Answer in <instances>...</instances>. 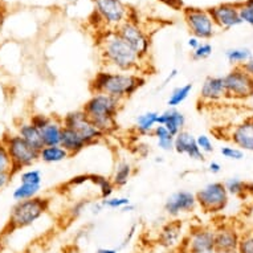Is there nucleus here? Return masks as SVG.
<instances>
[{
    "instance_id": "obj_1",
    "label": "nucleus",
    "mask_w": 253,
    "mask_h": 253,
    "mask_svg": "<svg viewBox=\"0 0 253 253\" xmlns=\"http://www.w3.org/2000/svg\"><path fill=\"white\" fill-rule=\"evenodd\" d=\"M101 57L108 71L141 73L145 69V61L131 46L117 34L106 31L100 39Z\"/></svg>"
},
{
    "instance_id": "obj_2",
    "label": "nucleus",
    "mask_w": 253,
    "mask_h": 253,
    "mask_svg": "<svg viewBox=\"0 0 253 253\" xmlns=\"http://www.w3.org/2000/svg\"><path fill=\"white\" fill-rule=\"evenodd\" d=\"M146 84V77L141 73L130 72L101 71L96 73L89 84L91 94L93 93H105L110 97L124 102L135 94Z\"/></svg>"
},
{
    "instance_id": "obj_3",
    "label": "nucleus",
    "mask_w": 253,
    "mask_h": 253,
    "mask_svg": "<svg viewBox=\"0 0 253 253\" xmlns=\"http://www.w3.org/2000/svg\"><path fill=\"white\" fill-rule=\"evenodd\" d=\"M122 101L105 93H93L90 98L84 104L83 112L91 121V124L106 137L118 129L117 116L122 108Z\"/></svg>"
},
{
    "instance_id": "obj_4",
    "label": "nucleus",
    "mask_w": 253,
    "mask_h": 253,
    "mask_svg": "<svg viewBox=\"0 0 253 253\" xmlns=\"http://www.w3.org/2000/svg\"><path fill=\"white\" fill-rule=\"evenodd\" d=\"M49 206L50 199L46 196H36L32 199L16 202L11 208L4 231L9 233L31 227L49 210Z\"/></svg>"
},
{
    "instance_id": "obj_5",
    "label": "nucleus",
    "mask_w": 253,
    "mask_h": 253,
    "mask_svg": "<svg viewBox=\"0 0 253 253\" xmlns=\"http://www.w3.org/2000/svg\"><path fill=\"white\" fill-rule=\"evenodd\" d=\"M1 141L4 143L9 158H11L13 175L20 172L24 169L32 167V165H35L39 161L38 150L31 147L17 133L7 131V133L3 134Z\"/></svg>"
},
{
    "instance_id": "obj_6",
    "label": "nucleus",
    "mask_w": 253,
    "mask_h": 253,
    "mask_svg": "<svg viewBox=\"0 0 253 253\" xmlns=\"http://www.w3.org/2000/svg\"><path fill=\"white\" fill-rule=\"evenodd\" d=\"M198 207L206 213H219L228 206L229 195L223 182H212L195 194Z\"/></svg>"
},
{
    "instance_id": "obj_7",
    "label": "nucleus",
    "mask_w": 253,
    "mask_h": 253,
    "mask_svg": "<svg viewBox=\"0 0 253 253\" xmlns=\"http://www.w3.org/2000/svg\"><path fill=\"white\" fill-rule=\"evenodd\" d=\"M94 12L108 31H116L130 19V9L122 0H93Z\"/></svg>"
},
{
    "instance_id": "obj_8",
    "label": "nucleus",
    "mask_w": 253,
    "mask_h": 253,
    "mask_svg": "<svg viewBox=\"0 0 253 253\" xmlns=\"http://www.w3.org/2000/svg\"><path fill=\"white\" fill-rule=\"evenodd\" d=\"M176 253H215L213 228L206 225H194L184 233Z\"/></svg>"
},
{
    "instance_id": "obj_9",
    "label": "nucleus",
    "mask_w": 253,
    "mask_h": 253,
    "mask_svg": "<svg viewBox=\"0 0 253 253\" xmlns=\"http://www.w3.org/2000/svg\"><path fill=\"white\" fill-rule=\"evenodd\" d=\"M183 17L190 34L199 40H210L215 35L216 25L208 9L186 7L183 8Z\"/></svg>"
},
{
    "instance_id": "obj_10",
    "label": "nucleus",
    "mask_w": 253,
    "mask_h": 253,
    "mask_svg": "<svg viewBox=\"0 0 253 253\" xmlns=\"http://www.w3.org/2000/svg\"><path fill=\"white\" fill-rule=\"evenodd\" d=\"M225 91L229 100H248L253 97V77L249 76L241 67H233L224 76Z\"/></svg>"
},
{
    "instance_id": "obj_11",
    "label": "nucleus",
    "mask_w": 253,
    "mask_h": 253,
    "mask_svg": "<svg viewBox=\"0 0 253 253\" xmlns=\"http://www.w3.org/2000/svg\"><path fill=\"white\" fill-rule=\"evenodd\" d=\"M61 120L64 127H69V129L77 131L83 137L84 141L86 142L87 147L100 142L105 137L104 134L91 124V121L83 112V109L68 113L67 116L62 117Z\"/></svg>"
},
{
    "instance_id": "obj_12",
    "label": "nucleus",
    "mask_w": 253,
    "mask_h": 253,
    "mask_svg": "<svg viewBox=\"0 0 253 253\" xmlns=\"http://www.w3.org/2000/svg\"><path fill=\"white\" fill-rule=\"evenodd\" d=\"M116 32L127 42L143 60L147 58L150 50V39L137 20L129 19L116 29Z\"/></svg>"
},
{
    "instance_id": "obj_13",
    "label": "nucleus",
    "mask_w": 253,
    "mask_h": 253,
    "mask_svg": "<svg viewBox=\"0 0 253 253\" xmlns=\"http://www.w3.org/2000/svg\"><path fill=\"white\" fill-rule=\"evenodd\" d=\"M241 231L232 223H221L213 228L215 253H237Z\"/></svg>"
},
{
    "instance_id": "obj_14",
    "label": "nucleus",
    "mask_w": 253,
    "mask_h": 253,
    "mask_svg": "<svg viewBox=\"0 0 253 253\" xmlns=\"http://www.w3.org/2000/svg\"><path fill=\"white\" fill-rule=\"evenodd\" d=\"M196 207H198V202L195 194L187 190H179L167 198L163 210L170 217L176 219L184 213H191L195 211Z\"/></svg>"
},
{
    "instance_id": "obj_15",
    "label": "nucleus",
    "mask_w": 253,
    "mask_h": 253,
    "mask_svg": "<svg viewBox=\"0 0 253 253\" xmlns=\"http://www.w3.org/2000/svg\"><path fill=\"white\" fill-rule=\"evenodd\" d=\"M207 9L216 28L231 29L243 24L239 15V3H221Z\"/></svg>"
},
{
    "instance_id": "obj_16",
    "label": "nucleus",
    "mask_w": 253,
    "mask_h": 253,
    "mask_svg": "<svg viewBox=\"0 0 253 253\" xmlns=\"http://www.w3.org/2000/svg\"><path fill=\"white\" fill-rule=\"evenodd\" d=\"M183 223L180 220L174 219L163 225L157 237V244L169 252H178L183 241Z\"/></svg>"
},
{
    "instance_id": "obj_17",
    "label": "nucleus",
    "mask_w": 253,
    "mask_h": 253,
    "mask_svg": "<svg viewBox=\"0 0 253 253\" xmlns=\"http://www.w3.org/2000/svg\"><path fill=\"white\" fill-rule=\"evenodd\" d=\"M228 141L243 151L253 153V117L245 118L228 131Z\"/></svg>"
},
{
    "instance_id": "obj_18",
    "label": "nucleus",
    "mask_w": 253,
    "mask_h": 253,
    "mask_svg": "<svg viewBox=\"0 0 253 253\" xmlns=\"http://www.w3.org/2000/svg\"><path fill=\"white\" fill-rule=\"evenodd\" d=\"M199 98L203 104H213L227 98L224 77L210 76L204 80L203 85L200 87Z\"/></svg>"
},
{
    "instance_id": "obj_19",
    "label": "nucleus",
    "mask_w": 253,
    "mask_h": 253,
    "mask_svg": "<svg viewBox=\"0 0 253 253\" xmlns=\"http://www.w3.org/2000/svg\"><path fill=\"white\" fill-rule=\"evenodd\" d=\"M174 151L182 154V155H187L192 161H202L203 162L206 159L204 158L206 155L200 151V149L196 145V137H194L187 130H182L180 133L175 135Z\"/></svg>"
},
{
    "instance_id": "obj_20",
    "label": "nucleus",
    "mask_w": 253,
    "mask_h": 253,
    "mask_svg": "<svg viewBox=\"0 0 253 253\" xmlns=\"http://www.w3.org/2000/svg\"><path fill=\"white\" fill-rule=\"evenodd\" d=\"M186 122V116L178 108L166 109L165 112L159 113V117H158V125L165 126L174 137L182 130H184Z\"/></svg>"
},
{
    "instance_id": "obj_21",
    "label": "nucleus",
    "mask_w": 253,
    "mask_h": 253,
    "mask_svg": "<svg viewBox=\"0 0 253 253\" xmlns=\"http://www.w3.org/2000/svg\"><path fill=\"white\" fill-rule=\"evenodd\" d=\"M60 146L65 150L71 157H75L80 154L83 150L87 147L86 142L84 141L83 137L80 135L77 131L69 129V127H64L61 133V141Z\"/></svg>"
},
{
    "instance_id": "obj_22",
    "label": "nucleus",
    "mask_w": 253,
    "mask_h": 253,
    "mask_svg": "<svg viewBox=\"0 0 253 253\" xmlns=\"http://www.w3.org/2000/svg\"><path fill=\"white\" fill-rule=\"evenodd\" d=\"M16 133L19 134L31 147H34L35 150L40 151V150L44 147L40 130H39L36 126H34V125L31 124L29 121H21V122H19L16 126Z\"/></svg>"
},
{
    "instance_id": "obj_23",
    "label": "nucleus",
    "mask_w": 253,
    "mask_h": 253,
    "mask_svg": "<svg viewBox=\"0 0 253 253\" xmlns=\"http://www.w3.org/2000/svg\"><path fill=\"white\" fill-rule=\"evenodd\" d=\"M62 129H64V125H62L61 118L57 116H52L49 124L46 125L44 129L40 130L44 146L60 145Z\"/></svg>"
},
{
    "instance_id": "obj_24",
    "label": "nucleus",
    "mask_w": 253,
    "mask_h": 253,
    "mask_svg": "<svg viewBox=\"0 0 253 253\" xmlns=\"http://www.w3.org/2000/svg\"><path fill=\"white\" fill-rule=\"evenodd\" d=\"M158 117H159V113L153 112V110L139 114L135 120V126H134L135 131L141 135H151L153 130L158 125Z\"/></svg>"
},
{
    "instance_id": "obj_25",
    "label": "nucleus",
    "mask_w": 253,
    "mask_h": 253,
    "mask_svg": "<svg viewBox=\"0 0 253 253\" xmlns=\"http://www.w3.org/2000/svg\"><path fill=\"white\" fill-rule=\"evenodd\" d=\"M71 157L69 154L62 149L60 145L56 146H44L40 151H39V161H42L48 165H53L65 161Z\"/></svg>"
},
{
    "instance_id": "obj_26",
    "label": "nucleus",
    "mask_w": 253,
    "mask_h": 253,
    "mask_svg": "<svg viewBox=\"0 0 253 253\" xmlns=\"http://www.w3.org/2000/svg\"><path fill=\"white\" fill-rule=\"evenodd\" d=\"M134 169L129 162L122 161V162L117 163L116 169H114V174L112 176V182L116 188H122L127 183H129L130 178L133 176Z\"/></svg>"
},
{
    "instance_id": "obj_27",
    "label": "nucleus",
    "mask_w": 253,
    "mask_h": 253,
    "mask_svg": "<svg viewBox=\"0 0 253 253\" xmlns=\"http://www.w3.org/2000/svg\"><path fill=\"white\" fill-rule=\"evenodd\" d=\"M151 135L157 139V146L159 147V150L166 151V153L174 151L175 137L166 129V127H165V126H162V125H157L155 129L153 130V134H151Z\"/></svg>"
},
{
    "instance_id": "obj_28",
    "label": "nucleus",
    "mask_w": 253,
    "mask_h": 253,
    "mask_svg": "<svg viewBox=\"0 0 253 253\" xmlns=\"http://www.w3.org/2000/svg\"><path fill=\"white\" fill-rule=\"evenodd\" d=\"M91 183L97 187L98 190V198L101 200L108 199L110 196H113L114 191H116V187L113 184L112 179L106 178V176H102V175H90Z\"/></svg>"
},
{
    "instance_id": "obj_29",
    "label": "nucleus",
    "mask_w": 253,
    "mask_h": 253,
    "mask_svg": "<svg viewBox=\"0 0 253 253\" xmlns=\"http://www.w3.org/2000/svg\"><path fill=\"white\" fill-rule=\"evenodd\" d=\"M192 89H194V85L191 83L184 84L182 86L175 87L174 90L170 93L169 98H167L169 108H178V106H180L190 97Z\"/></svg>"
},
{
    "instance_id": "obj_30",
    "label": "nucleus",
    "mask_w": 253,
    "mask_h": 253,
    "mask_svg": "<svg viewBox=\"0 0 253 253\" xmlns=\"http://www.w3.org/2000/svg\"><path fill=\"white\" fill-rule=\"evenodd\" d=\"M42 191V186L36 184H27V183H20L19 186L15 187L12 191V198L15 202H21V200H28L32 198L39 196V192Z\"/></svg>"
},
{
    "instance_id": "obj_31",
    "label": "nucleus",
    "mask_w": 253,
    "mask_h": 253,
    "mask_svg": "<svg viewBox=\"0 0 253 253\" xmlns=\"http://www.w3.org/2000/svg\"><path fill=\"white\" fill-rule=\"evenodd\" d=\"M252 52L248 48H231L225 52V58L233 67H241L252 57Z\"/></svg>"
},
{
    "instance_id": "obj_32",
    "label": "nucleus",
    "mask_w": 253,
    "mask_h": 253,
    "mask_svg": "<svg viewBox=\"0 0 253 253\" xmlns=\"http://www.w3.org/2000/svg\"><path fill=\"white\" fill-rule=\"evenodd\" d=\"M224 187L228 195L237 196V198H243L248 194L249 184L248 183L243 182L239 178H229L224 182Z\"/></svg>"
},
{
    "instance_id": "obj_33",
    "label": "nucleus",
    "mask_w": 253,
    "mask_h": 253,
    "mask_svg": "<svg viewBox=\"0 0 253 253\" xmlns=\"http://www.w3.org/2000/svg\"><path fill=\"white\" fill-rule=\"evenodd\" d=\"M237 253H253V228L241 231Z\"/></svg>"
},
{
    "instance_id": "obj_34",
    "label": "nucleus",
    "mask_w": 253,
    "mask_h": 253,
    "mask_svg": "<svg viewBox=\"0 0 253 253\" xmlns=\"http://www.w3.org/2000/svg\"><path fill=\"white\" fill-rule=\"evenodd\" d=\"M20 183L42 186V172L40 170H35V169L24 170L23 172H20Z\"/></svg>"
},
{
    "instance_id": "obj_35",
    "label": "nucleus",
    "mask_w": 253,
    "mask_h": 253,
    "mask_svg": "<svg viewBox=\"0 0 253 253\" xmlns=\"http://www.w3.org/2000/svg\"><path fill=\"white\" fill-rule=\"evenodd\" d=\"M105 208L109 210H122L125 206L130 204V199L126 196H110L108 199L101 200Z\"/></svg>"
},
{
    "instance_id": "obj_36",
    "label": "nucleus",
    "mask_w": 253,
    "mask_h": 253,
    "mask_svg": "<svg viewBox=\"0 0 253 253\" xmlns=\"http://www.w3.org/2000/svg\"><path fill=\"white\" fill-rule=\"evenodd\" d=\"M3 172H12V163H11L8 151L0 138V174H3Z\"/></svg>"
},
{
    "instance_id": "obj_37",
    "label": "nucleus",
    "mask_w": 253,
    "mask_h": 253,
    "mask_svg": "<svg viewBox=\"0 0 253 253\" xmlns=\"http://www.w3.org/2000/svg\"><path fill=\"white\" fill-rule=\"evenodd\" d=\"M220 153L225 159H229V161H241V159H244V151L236 147V146H224V147L220 149Z\"/></svg>"
},
{
    "instance_id": "obj_38",
    "label": "nucleus",
    "mask_w": 253,
    "mask_h": 253,
    "mask_svg": "<svg viewBox=\"0 0 253 253\" xmlns=\"http://www.w3.org/2000/svg\"><path fill=\"white\" fill-rule=\"evenodd\" d=\"M212 48L211 44H208V42H202L195 50H192V60H195V61H202V60H206L212 54Z\"/></svg>"
},
{
    "instance_id": "obj_39",
    "label": "nucleus",
    "mask_w": 253,
    "mask_h": 253,
    "mask_svg": "<svg viewBox=\"0 0 253 253\" xmlns=\"http://www.w3.org/2000/svg\"><path fill=\"white\" fill-rule=\"evenodd\" d=\"M196 145L200 149V151L206 155V154H212L213 153V143H212L211 138L206 135V134H200L196 137Z\"/></svg>"
},
{
    "instance_id": "obj_40",
    "label": "nucleus",
    "mask_w": 253,
    "mask_h": 253,
    "mask_svg": "<svg viewBox=\"0 0 253 253\" xmlns=\"http://www.w3.org/2000/svg\"><path fill=\"white\" fill-rule=\"evenodd\" d=\"M239 15L243 23H247L249 25H253V8L248 5L245 1L239 3Z\"/></svg>"
},
{
    "instance_id": "obj_41",
    "label": "nucleus",
    "mask_w": 253,
    "mask_h": 253,
    "mask_svg": "<svg viewBox=\"0 0 253 253\" xmlns=\"http://www.w3.org/2000/svg\"><path fill=\"white\" fill-rule=\"evenodd\" d=\"M52 120V116H46V114H42V113H39V114H34V116L29 118V122L36 126L39 130H42L45 127L46 125L49 124V121Z\"/></svg>"
},
{
    "instance_id": "obj_42",
    "label": "nucleus",
    "mask_w": 253,
    "mask_h": 253,
    "mask_svg": "<svg viewBox=\"0 0 253 253\" xmlns=\"http://www.w3.org/2000/svg\"><path fill=\"white\" fill-rule=\"evenodd\" d=\"M12 172H3V174H0V191L4 190L5 187H8L9 183L12 182Z\"/></svg>"
},
{
    "instance_id": "obj_43",
    "label": "nucleus",
    "mask_w": 253,
    "mask_h": 253,
    "mask_svg": "<svg viewBox=\"0 0 253 253\" xmlns=\"http://www.w3.org/2000/svg\"><path fill=\"white\" fill-rule=\"evenodd\" d=\"M135 231H137V225L134 224L133 227H131V228H130L129 233H127V235H126V237H125V240L122 241V244L120 245V248H118V249H124L125 247H126V245L129 244L130 241H131V239H133V237H134V235H135Z\"/></svg>"
},
{
    "instance_id": "obj_44",
    "label": "nucleus",
    "mask_w": 253,
    "mask_h": 253,
    "mask_svg": "<svg viewBox=\"0 0 253 253\" xmlns=\"http://www.w3.org/2000/svg\"><path fill=\"white\" fill-rule=\"evenodd\" d=\"M104 210L105 207H104V204H102V202H101V199L96 200V202H93V203H91L90 211L93 215H98V213H101Z\"/></svg>"
},
{
    "instance_id": "obj_45",
    "label": "nucleus",
    "mask_w": 253,
    "mask_h": 253,
    "mask_svg": "<svg viewBox=\"0 0 253 253\" xmlns=\"http://www.w3.org/2000/svg\"><path fill=\"white\" fill-rule=\"evenodd\" d=\"M178 73H179L178 69H172V71L170 72V75L167 76L166 80H165V81H163L162 87H165V86H166V85H169V84H170L171 81H172V80L176 79V77H178ZM162 87H161V89H162Z\"/></svg>"
},
{
    "instance_id": "obj_46",
    "label": "nucleus",
    "mask_w": 253,
    "mask_h": 253,
    "mask_svg": "<svg viewBox=\"0 0 253 253\" xmlns=\"http://www.w3.org/2000/svg\"><path fill=\"white\" fill-rule=\"evenodd\" d=\"M241 68H243V69H244V71L247 72L249 76H252L253 77V56L249 58L248 61L245 62V64H243V65H241Z\"/></svg>"
},
{
    "instance_id": "obj_47",
    "label": "nucleus",
    "mask_w": 253,
    "mask_h": 253,
    "mask_svg": "<svg viewBox=\"0 0 253 253\" xmlns=\"http://www.w3.org/2000/svg\"><path fill=\"white\" fill-rule=\"evenodd\" d=\"M200 44H202V42L198 38H195V36H191V38L188 39V42H187V45L190 46L192 50H195Z\"/></svg>"
},
{
    "instance_id": "obj_48",
    "label": "nucleus",
    "mask_w": 253,
    "mask_h": 253,
    "mask_svg": "<svg viewBox=\"0 0 253 253\" xmlns=\"http://www.w3.org/2000/svg\"><path fill=\"white\" fill-rule=\"evenodd\" d=\"M208 170H210V172H212V174H219L220 171H221V165H220L219 162H211L210 163V166H208Z\"/></svg>"
},
{
    "instance_id": "obj_49",
    "label": "nucleus",
    "mask_w": 253,
    "mask_h": 253,
    "mask_svg": "<svg viewBox=\"0 0 253 253\" xmlns=\"http://www.w3.org/2000/svg\"><path fill=\"white\" fill-rule=\"evenodd\" d=\"M96 253H120L118 248H98Z\"/></svg>"
},
{
    "instance_id": "obj_50",
    "label": "nucleus",
    "mask_w": 253,
    "mask_h": 253,
    "mask_svg": "<svg viewBox=\"0 0 253 253\" xmlns=\"http://www.w3.org/2000/svg\"><path fill=\"white\" fill-rule=\"evenodd\" d=\"M134 210H135V206L130 203V204H127V206H125V207L122 208L121 211H122V212H133Z\"/></svg>"
},
{
    "instance_id": "obj_51",
    "label": "nucleus",
    "mask_w": 253,
    "mask_h": 253,
    "mask_svg": "<svg viewBox=\"0 0 253 253\" xmlns=\"http://www.w3.org/2000/svg\"><path fill=\"white\" fill-rule=\"evenodd\" d=\"M245 3H247L248 5H251V7L253 8V0H245Z\"/></svg>"
}]
</instances>
